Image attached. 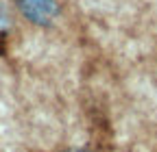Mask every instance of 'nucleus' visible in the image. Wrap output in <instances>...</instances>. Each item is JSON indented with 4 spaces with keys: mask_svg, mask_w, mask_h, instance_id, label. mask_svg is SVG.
Listing matches in <instances>:
<instances>
[{
    "mask_svg": "<svg viewBox=\"0 0 157 152\" xmlns=\"http://www.w3.org/2000/svg\"><path fill=\"white\" fill-rule=\"evenodd\" d=\"M17 2L22 7L24 15L31 17L33 22H39V24L50 22L57 13V5L52 0H17Z\"/></svg>",
    "mask_w": 157,
    "mask_h": 152,
    "instance_id": "nucleus-1",
    "label": "nucleus"
}]
</instances>
